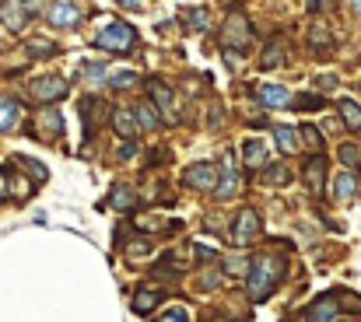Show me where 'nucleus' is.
Segmentation results:
<instances>
[{
  "label": "nucleus",
  "instance_id": "72a5a7b5",
  "mask_svg": "<svg viewBox=\"0 0 361 322\" xmlns=\"http://www.w3.org/2000/svg\"><path fill=\"white\" fill-rule=\"evenodd\" d=\"M29 53H32V57H53V53H57V46H53V43H46V39H32V43H29Z\"/></svg>",
  "mask_w": 361,
  "mask_h": 322
},
{
  "label": "nucleus",
  "instance_id": "423d86ee",
  "mask_svg": "<svg viewBox=\"0 0 361 322\" xmlns=\"http://www.w3.org/2000/svg\"><path fill=\"white\" fill-rule=\"evenodd\" d=\"M218 179H221V172H218L211 161L190 165V168H186V175H183V182H186L190 189H218Z\"/></svg>",
  "mask_w": 361,
  "mask_h": 322
},
{
  "label": "nucleus",
  "instance_id": "aec40b11",
  "mask_svg": "<svg viewBox=\"0 0 361 322\" xmlns=\"http://www.w3.org/2000/svg\"><path fill=\"white\" fill-rule=\"evenodd\" d=\"M256 98H260V102H267V105H291V92H288V88H281V85H267V88H260V92H256Z\"/></svg>",
  "mask_w": 361,
  "mask_h": 322
},
{
  "label": "nucleus",
  "instance_id": "b1692460",
  "mask_svg": "<svg viewBox=\"0 0 361 322\" xmlns=\"http://www.w3.org/2000/svg\"><path fill=\"white\" fill-rule=\"evenodd\" d=\"M18 126V102L15 98H0V130H15Z\"/></svg>",
  "mask_w": 361,
  "mask_h": 322
},
{
  "label": "nucleus",
  "instance_id": "c756f323",
  "mask_svg": "<svg viewBox=\"0 0 361 322\" xmlns=\"http://www.w3.org/2000/svg\"><path fill=\"white\" fill-rule=\"evenodd\" d=\"M183 22H186V29H190V32H207V11L190 8V11H183Z\"/></svg>",
  "mask_w": 361,
  "mask_h": 322
},
{
  "label": "nucleus",
  "instance_id": "4468645a",
  "mask_svg": "<svg viewBox=\"0 0 361 322\" xmlns=\"http://www.w3.org/2000/svg\"><path fill=\"white\" fill-rule=\"evenodd\" d=\"M29 186L22 179H15V172L8 165H0V200H11V196H25Z\"/></svg>",
  "mask_w": 361,
  "mask_h": 322
},
{
  "label": "nucleus",
  "instance_id": "bb28decb",
  "mask_svg": "<svg viewBox=\"0 0 361 322\" xmlns=\"http://www.w3.org/2000/svg\"><path fill=\"white\" fill-rule=\"evenodd\" d=\"M158 305H162V294H158V291H137V294H134V312H141V315H144V312H155Z\"/></svg>",
  "mask_w": 361,
  "mask_h": 322
},
{
  "label": "nucleus",
  "instance_id": "4c0bfd02",
  "mask_svg": "<svg viewBox=\"0 0 361 322\" xmlns=\"http://www.w3.org/2000/svg\"><path fill=\"white\" fill-rule=\"evenodd\" d=\"M295 105L298 109H323V98L319 95H302V98H295Z\"/></svg>",
  "mask_w": 361,
  "mask_h": 322
},
{
  "label": "nucleus",
  "instance_id": "f3484780",
  "mask_svg": "<svg viewBox=\"0 0 361 322\" xmlns=\"http://www.w3.org/2000/svg\"><path fill=\"white\" fill-rule=\"evenodd\" d=\"M81 22V11L74 8V4H57L53 11H50V25H57V29H71V25H78Z\"/></svg>",
  "mask_w": 361,
  "mask_h": 322
},
{
  "label": "nucleus",
  "instance_id": "f03ea898",
  "mask_svg": "<svg viewBox=\"0 0 361 322\" xmlns=\"http://www.w3.org/2000/svg\"><path fill=\"white\" fill-rule=\"evenodd\" d=\"M95 43H99L102 50H109V53H130V50L137 46V32H134L127 22H113V25H106V29L95 36Z\"/></svg>",
  "mask_w": 361,
  "mask_h": 322
},
{
  "label": "nucleus",
  "instance_id": "473e14b6",
  "mask_svg": "<svg viewBox=\"0 0 361 322\" xmlns=\"http://www.w3.org/2000/svg\"><path fill=\"white\" fill-rule=\"evenodd\" d=\"M155 322H190V312L183 308V305H176V308H169V312H162Z\"/></svg>",
  "mask_w": 361,
  "mask_h": 322
},
{
  "label": "nucleus",
  "instance_id": "49530a36",
  "mask_svg": "<svg viewBox=\"0 0 361 322\" xmlns=\"http://www.w3.org/2000/svg\"><path fill=\"white\" fill-rule=\"evenodd\" d=\"M333 85H337V78H319V88H326V92H330Z\"/></svg>",
  "mask_w": 361,
  "mask_h": 322
},
{
  "label": "nucleus",
  "instance_id": "a19ab883",
  "mask_svg": "<svg viewBox=\"0 0 361 322\" xmlns=\"http://www.w3.org/2000/svg\"><path fill=\"white\" fill-rule=\"evenodd\" d=\"M193 252H197V259H200V263H211V259H214V256H218V252H214V249H207V245H200V242H197V245H193Z\"/></svg>",
  "mask_w": 361,
  "mask_h": 322
},
{
  "label": "nucleus",
  "instance_id": "0eeeda50",
  "mask_svg": "<svg viewBox=\"0 0 361 322\" xmlns=\"http://www.w3.org/2000/svg\"><path fill=\"white\" fill-rule=\"evenodd\" d=\"M148 92H151V102L158 105L162 119H176V95H172V88H169L162 78H151V81H148Z\"/></svg>",
  "mask_w": 361,
  "mask_h": 322
},
{
  "label": "nucleus",
  "instance_id": "6e6552de",
  "mask_svg": "<svg viewBox=\"0 0 361 322\" xmlns=\"http://www.w3.org/2000/svg\"><path fill=\"white\" fill-rule=\"evenodd\" d=\"M106 116H113V112H109V105H106L102 98H85V102H81V119H85V137H92V133L99 130V123H102Z\"/></svg>",
  "mask_w": 361,
  "mask_h": 322
},
{
  "label": "nucleus",
  "instance_id": "2eb2a0df",
  "mask_svg": "<svg viewBox=\"0 0 361 322\" xmlns=\"http://www.w3.org/2000/svg\"><path fill=\"white\" fill-rule=\"evenodd\" d=\"M0 18L8 22V29H11V32H22V29L32 22V15H29L22 4H0Z\"/></svg>",
  "mask_w": 361,
  "mask_h": 322
},
{
  "label": "nucleus",
  "instance_id": "c03bdc74",
  "mask_svg": "<svg viewBox=\"0 0 361 322\" xmlns=\"http://www.w3.org/2000/svg\"><path fill=\"white\" fill-rule=\"evenodd\" d=\"M309 8H312V11H326V8H330V0H312Z\"/></svg>",
  "mask_w": 361,
  "mask_h": 322
},
{
  "label": "nucleus",
  "instance_id": "58836bf2",
  "mask_svg": "<svg viewBox=\"0 0 361 322\" xmlns=\"http://www.w3.org/2000/svg\"><path fill=\"white\" fill-rule=\"evenodd\" d=\"M337 298L347 305V312H361V298H358V294H351V291H340Z\"/></svg>",
  "mask_w": 361,
  "mask_h": 322
},
{
  "label": "nucleus",
  "instance_id": "4be33fe9",
  "mask_svg": "<svg viewBox=\"0 0 361 322\" xmlns=\"http://www.w3.org/2000/svg\"><path fill=\"white\" fill-rule=\"evenodd\" d=\"M39 126H43L39 133H43L46 140H57V137H64V119H60V116H57L53 109L39 116Z\"/></svg>",
  "mask_w": 361,
  "mask_h": 322
},
{
  "label": "nucleus",
  "instance_id": "412c9836",
  "mask_svg": "<svg viewBox=\"0 0 361 322\" xmlns=\"http://www.w3.org/2000/svg\"><path fill=\"white\" fill-rule=\"evenodd\" d=\"M113 126H116L127 140H134V137H137V116H134V112H127V109H116V112H113Z\"/></svg>",
  "mask_w": 361,
  "mask_h": 322
},
{
  "label": "nucleus",
  "instance_id": "09e8293b",
  "mask_svg": "<svg viewBox=\"0 0 361 322\" xmlns=\"http://www.w3.org/2000/svg\"><path fill=\"white\" fill-rule=\"evenodd\" d=\"M354 11H358V15H361V0H354Z\"/></svg>",
  "mask_w": 361,
  "mask_h": 322
},
{
  "label": "nucleus",
  "instance_id": "ea45409f",
  "mask_svg": "<svg viewBox=\"0 0 361 322\" xmlns=\"http://www.w3.org/2000/svg\"><path fill=\"white\" fill-rule=\"evenodd\" d=\"M340 158H344V165H351V168H354V165H358V147L344 144V147H340Z\"/></svg>",
  "mask_w": 361,
  "mask_h": 322
},
{
  "label": "nucleus",
  "instance_id": "e433bc0d",
  "mask_svg": "<svg viewBox=\"0 0 361 322\" xmlns=\"http://www.w3.org/2000/svg\"><path fill=\"white\" fill-rule=\"evenodd\" d=\"M18 161H22V165H25V168L36 175V182H43V179H46V168H43V161H32V158H25V154H22Z\"/></svg>",
  "mask_w": 361,
  "mask_h": 322
},
{
  "label": "nucleus",
  "instance_id": "2f4dec72",
  "mask_svg": "<svg viewBox=\"0 0 361 322\" xmlns=\"http://www.w3.org/2000/svg\"><path fill=\"white\" fill-rule=\"evenodd\" d=\"M298 133H302V140H305V144H309V147L319 154V147H323V137H319V130H316L312 123H305V126H298Z\"/></svg>",
  "mask_w": 361,
  "mask_h": 322
},
{
  "label": "nucleus",
  "instance_id": "f8f14e48",
  "mask_svg": "<svg viewBox=\"0 0 361 322\" xmlns=\"http://www.w3.org/2000/svg\"><path fill=\"white\" fill-rule=\"evenodd\" d=\"M235 189H239L235 158H232V154H225V172H221V179H218V189H214V196H218V200H228V196H232Z\"/></svg>",
  "mask_w": 361,
  "mask_h": 322
},
{
  "label": "nucleus",
  "instance_id": "393cba45",
  "mask_svg": "<svg viewBox=\"0 0 361 322\" xmlns=\"http://www.w3.org/2000/svg\"><path fill=\"white\" fill-rule=\"evenodd\" d=\"M134 116H137V126H144V130H158V126H162V119H158V112H155L151 102H141V105L134 109Z\"/></svg>",
  "mask_w": 361,
  "mask_h": 322
},
{
  "label": "nucleus",
  "instance_id": "5701e85b",
  "mask_svg": "<svg viewBox=\"0 0 361 322\" xmlns=\"http://www.w3.org/2000/svg\"><path fill=\"white\" fill-rule=\"evenodd\" d=\"M109 203H113L116 210H123V214H127V210H134V207H137V193H134L130 186H116V189L109 193Z\"/></svg>",
  "mask_w": 361,
  "mask_h": 322
},
{
  "label": "nucleus",
  "instance_id": "de8ad7c7",
  "mask_svg": "<svg viewBox=\"0 0 361 322\" xmlns=\"http://www.w3.org/2000/svg\"><path fill=\"white\" fill-rule=\"evenodd\" d=\"M284 322H309V315H291V319H284Z\"/></svg>",
  "mask_w": 361,
  "mask_h": 322
},
{
  "label": "nucleus",
  "instance_id": "9d476101",
  "mask_svg": "<svg viewBox=\"0 0 361 322\" xmlns=\"http://www.w3.org/2000/svg\"><path fill=\"white\" fill-rule=\"evenodd\" d=\"M302 179H305V186H309V193H312V196H323V179H326V158H323V154L309 158V161H305V168H302Z\"/></svg>",
  "mask_w": 361,
  "mask_h": 322
},
{
  "label": "nucleus",
  "instance_id": "c85d7f7f",
  "mask_svg": "<svg viewBox=\"0 0 361 322\" xmlns=\"http://www.w3.org/2000/svg\"><path fill=\"white\" fill-rule=\"evenodd\" d=\"M109 85L120 88V92H130V88L141 85V74H134V71H116V74H109Z\"/></svg>",
  "mask_w": 361,
  "mask_h": 322
},
{
  "label": "nucleus",
  "instance_id": "f257e3e1",
  "mask_svg": "<svg viewBox=\"0 0 361 322\" xmlns=\"http://www.w3.org/2000/svg\"><path fill=\"white\" fill-rule=\"evenodd\" d=\"M284 273H288V256H284V252H277V249L260 252V256L253 259V266H249V277H246L249 298H253V301H267V298L281 287Z\"/></svg>",
  "mask_w": 361,
  "mask_h": 322
},
{
  "label": "nucleus",
  "instance_id": "ddd939ff",
  "mask_svg": "<svg viewBox=\"0 0 361 322\" xmlns=\"http://www.w3.org/2000/svg\"><path fill=\"white\" fill-rule=\"evenodd\" d=\"M358 175L354 172H340L337 175V182H333V200L337 203H351V200H358Z\"/></svg>",
  "mask_w": 361,
  "mask_h": 322
},
{
  "label": "nucleus",
  "instance_id": "79ce46f5",
  "mask_svg": "<svg viewBox=\"0 0 361 322\" xmlns=\"http://www.w3.org/2000/svg\"><path fill=\"white\" fill-rule=\"evenodd\" d=\"M85 78H88V81H99V78H102V64H85Z\"/></svg>",
  "mask_w": 361,
  "mask_h": 322
},
{
  "label": "nucleus",
  "instance_id": "a878e982",
  "mask_svg": "<svg viewBox=\"0 0 361 322\" xmlns=\"http://www.w3.org/2000/svg\"><path fill=\"white\" fill-rule=\"evenodd\" d=\"M260 179H263L267 186H288V182H291V168H288V165H267Z\"/></svg>",
  "mask_w": 361,
  "mask_h": 322
},
{
  "label": "nucleus",
  "instance_id": "f704fd0d",
  "mask_svg": "<svg viewBox=\"0 0 361 322\" xmlns=\"http://www.w3.org/2000/svg\"><path fill=\"white\" fill-rule=\"evenodd\" d=\"M249 266H253V263H246V256H232V259H225V270L235 273V277H239V273L249 277Z\"/></svg>",
  "mask_w": 361,
  "mask_h": 322
},
{
  "label": "nucleus",
  "instance_id": "8fccbe9b",
  "mask_svg": "<svg viewBox=\"0 0 361 322\" xmlns=\"http://www.w3.org/2000/svg\"><path fill=\"white\" fill-rule=\"evenodd\" d=\"M22 4H32V0H22Z\"/></svg>",
  "mask_w": 361,
  "mask_h": 322
},
{
  "label": "nucleus",
  "instance_id": "39448f33",
  "mask_svg": "<svg viewBox=\"0 0 361 322\" xmlns=\"http://www.w3.org/2000/svg\"><path fill=\"white\" fill-rule=\"evenodd\" d=\"M260 238V214L253 207H242L235 214V224H232V242L235 245H253Z\"/></svg>",
  "mask_w": 361,
  "mask_h": 322
},
{
  "label": "nucleus",
  "instance_id": "6ab92c4d",
  "mask_svg": "<svg viewBox=\"0 0 361 322\" xmlns=\"http://www.w3.org/2000/svg\"><path fill=\"white\" fill-rule=\"evenodd\" d=\"M242 161H246L249 172H253V168H263V165H267V147H263L260 140H246V144H242Z\"/></svg>",
  "mask_w": 361,
  "mask_h": 322
},
{
  "label": "nucleus",
  "instance_id": "9b49d317",
  "mask_svg": "<svg viewBox=\"0 0 361 322\" xmlns=\"http://www.w3.org/2000/svg\"><path fill=\"white\" fill-rule=\"evenodd\" d=\"M284 57H288V43H284V36H274V39L267 43L263 57H260V71H274V67H281Z\"/></svg>",
  "mask_w": 361,
  "mask_h": 322
},
{
  "label": "nucleus",
  "instance_id": "7ed1b4c3",
  "mask_svg": "<svg viewBox=\"0 0 361 322\" xmlns=\"http://www.w3.org/2000/svg\"><path fill=\"white\" fill-rule=\"evenodd\" d=\"M253 25H249V18L242 15V11H232L228 18H225V32H221V39H225V46H232V50H249V43H253Z\"/></svg>",
  "mask_w": 361,
  "mask_h": 322
},
{
  "label": "nucleus",
  "instance_id": "20e7f679",
  "mask_svg": "<svg viewBox=\"0 0 361 322\" xmlns=\"http://www.w3.org/2000/svg\"><path fill=\"white\" fill-rule=\"evenodd\" d=\"M64 95H67V81H64V78H57V74L39 78V81H32V85H29V98H32V102H39V105H53V102H60Z\"/></svg>",
  "mask_w": 361,
  "mask_h": 322
},
{
  "label": "nucleus",
  "instance_id": "37998d69",
  "mask_svg": "<svg viewBox=\"0 0 361 322\" xmlns=\"http://www.w3.org/2000/svg\"><path fill=\"white\" fill-rule=\"evenodd\" d=\"M134 154H137V144H134V140H127V144L120 147V161H130Z\"/></svg>",
  "mask_w": 361,
  "mask_h": 322
},
{
  "label": "nucleus",
  "instance_id": "cd10ccee",
  "mask_svg": "<svg viewBox=\"0 0 361 322\" xmlns=\"http://www.w3.org/2000/svg\"><path fill=\"white\" fill-rule=\"evenodd\" d=\"M340 116H344V123H347L351 130H361V105H358V102L340 98Z\"/></svg>",
  "mask_w": 361,
  "mask_h": 322
},
{
  "label": "nucleus",
  "instance_id": "c9c22d12",
  "mask_svg": "<svg viewBox=\"0 0 361 322\" xmlns=\"http://www.w3.org/2000/svg\"><path fill=\"white\" fill-rule=\"evenodd\" d=\"M151 252V245H148V238H137V242H127V256H134V259H141V256H148Z\"/></svg>",
  "mask_w": 361,
  "mask_h": 322
},
{
  "label": "nucleus",
  "instance_id": "1a4fd4ad",
  "mask_svg": "<svg viewBox=\"0 0 361 322\" xmlns=\"http://www.w3.org/2000/svg\"><path fill=\"white\" fill-rule=\"evenodd\" d=\"M305 315H309V322H333L340 315V298L337 294H319Z\"/></svg>",
  "mask_w": 361,
  "mask_h": 322
},
{
  "label": "nucleus",
  "instance_id": "a18cd8bd",
  "mask_svg": "<svg viewBox=\"0 0 361 322\" xmlns=\"http://www.w3.org/2000/svg\"><path fill=\"white\" fill-rule=\"evenodd\" d=\"M120 4H123V8H130V11H134V8H144V0H120Z\"/></svg>",
  "mask_w": 361,
  "mask_h": 322
},
{
  "label": "nucleus",
  "instance_id": "dca6fc26",
  "mask_svg": "<svg viewBox=\"0 0 361 322\" xmlns=\"http://www.w3.org/2000/svg\"><path fill=\"white\" fill-rule=\"evenodd\" d=\"M274 140H277L281 154H295L302 147V133L295 126H274Z\"/></svg>",
  "mask_w": 361,
  "mask_h": 322
},
{
  "label": "nucleus",
  "instance_id": "a211bd4d",
  "mask_svg": "<svg viewBox=\"0 0 361 322\" xmlns=\"http://www.w3.org/2000/svg\"><path fill=\"white\" fill-rule=\"evenodd\" d=\"M309 46H312L316 53H330V50H333V36H330V29H326L323 22H312V29H309Z\"/></svg>",
  "mask_w": 361,
  "mask_h": 322
},
{
  "label": "nucleus",
  "instance_id": "7c9ffc66",
  "mask_svg": "<svg viewBox=\"0 0 361 322\" xmlns=\"http://www.w3.org/2000/svg\"><path fill=\"white\" fill-rule=\"evenodd\" d=\"M200 287H204V291L221 287V270H218V266H204V270H200Z\"/></svg>",
  "mask_w": 361,
  "mask_h": 322
}]
</instances>
